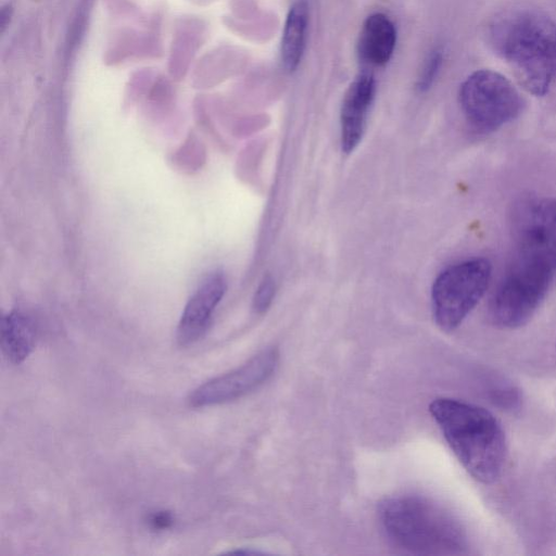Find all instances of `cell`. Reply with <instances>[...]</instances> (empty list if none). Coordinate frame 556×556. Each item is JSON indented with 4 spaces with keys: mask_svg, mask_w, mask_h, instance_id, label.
<instances>
[{
    "mask_svg": "<svg viewBox=\"0 0 556 556\" xmlns=\"http://www.w3.org/2000/svg\"><path fill=\"white\" fill-rule=\"evenodd\" d=\"M276 293V283L270 276L264 277L258 285L254 298L253 308L256 313H264L271 305Z\"/></svg>",
    "mask_w": 556,
    "mask_h": 556,
    "instance_id": "14",
    "label": "cell"
},
{
    "mask_svg": "<svg viewBox=\"0 0 556 556\" xmlns=\"http://www.w3.org/2000/svg\"><path fill=\"white\" fill-rule=\"evenodd\" d=\"M513 254L489 304L491 320L518 328L536 312L556 276V200L526 195L509 213Z\"/></svg>",
    "mask_w": 556,
    "mask_h": 556,
    "instance_id": "1",
    "label": "cell"
},
{
    "mask_svg": "<svg viewBox=\"0 0 556 556\" xmlns=\"http://www.w3.org/2000/svg\"><path fill=\"white\" fill-rule=\"evenodd\" d=\"M490 40L526 90L548 91L556 75V24L548 16L532 9L505 12L492 22Z\"/></svg>",
    "mask_w": 556,
    "mask_h": 556,
    "instance_id": "3",
    "label": "cell"
},
{
    "mask_svg": "<svg viewBox=\"0 0 556 556\" xmlns=\"http://www.w3.org/2000/svg\"><path fill=\"white\" fill-rule=\"evenodd\" d=\"M375 90L374 76L362 74L344 94L340 114L341 148L344 153L353 152L363 138Z\"/></svg>",
    "mask_w": 556,
    "mask_h": 556,
    "instance_id": "9",
    "label": "cell"
},
{
    "mask_svg": "<svg viewBox=\"0 0 556 556\" xmlns=\"http://www.w3.org/2000/svg\"><path fill=\"white\" fill-rule=\"evenodd\" d=\"M429 412L454 455L477 481L491 484L502 475L507 444L500 421L488 409L451 397H437Z\"/></svg>",
    "mask_w": 556,
    "mask_h": 556,
    "instance_id": "2",
    "label": "cell"
},
{
    "mask_svg": "<svg viewBox=\"0 0 556 556\" xmlns=\"http://www.w3.org/2000/svg\"><path fill=\"white\" fill-rule=\"evenodd\" d=\"M36 331L33 321L21 312H11L1 320V346L13 364L24 362L35 346Z\"/></svg>",
    "mask_w": 556,
    "mask_h": 556,
    "instance_id": "11",
    "label": "cell"
},
{
    "mask_svg": "<svg viewBox=\"0 0 556 556\" xmlns=\"http://www.w3.org/2000/svg\"><path fill=\"white\" fill-rule=\"evenodd\" d=\"M378 518L388 539L399 548L417 555L458 554L466 535L456 518L437 502L418 494L384 498Z\"/></svg>",
    "mask_w": 556,
    "mask_h": 556,
    "instance_id": "4",
    "label": "cell"
},
{
    "mask_svg": "<svg viewBox=\"0 0 556 556\" xmlns=\"http://www.w3.org/2000/svg\"><path fill=\"white\" fill-rule=\"evenodd\" d=\"M307 23V1L296 0L289 10L281 38V60L289 72L298 67L303 56Z\"/></svg>",
    "mask_w": 556,
    "mask_h": 556,
    "instance_id": "12",
    "label": "cell"
},
{
    "mask_svg": "<svg viewBox=\"0 0 556 556\" xmlns=\"http://www.w3.org/2000/svg\"><path fill=\"white\" fill-rule=\"evenodd\" d=\"M395 41L396 31L390 18L382 13L371 14L358 36V56L367 65L383 66L392 56Z\"/></svg>",
    "mask_w": 556,
    "mask_h": 556,
    "instance_id": "10",
    "label": "cell"
},
{
    "mask_svg": "<svg viewBox=\"0 0 556 556\" xmlns=\"http://www.w3.org/2000/svg\"><path fill=\"white\" fill-rule=\"evenodd\" d=\"M483 257L458 262L435 278L431 289L433 319L443 331L456 329L481 300L491 279Z\"/></svg>",
    "mask_w": 556,
    "mask_h": 556,
    "instance_id": "5",
    "label": "cell"
},
{
    "mask_svg": "<svg viewBox=\"0 0 556 556\" xmlns=\"http://www.w3.org/2000/svg\"><path fill=\"white\" fill-rule=\"evenodd\" d=\"M226 288V279L220 271H214L202 280L186 304L178 324L177 341L181 346H188L203 336Z\"/></svg>",
    "mask_w": 556,
    "mask_h": 556,
    "instance_id": "8",
    "label": "cell"
},
{
    "mask_svg": "<svg viewBox=\"0 0 556 556\" xmlns=\"http://www.w3.org/2000/svg\"><path fill=\"white\" fill-rule=\"evenodd\" d=\"M278 362V351L266 349L240 367L198 387L189 396V404L199 408L227 403L244 396L273 376Z\"/></svg>",
    "mask_w": 556,
    "mask_h": 556,
    "instance_id": "7",
    "label": "cell"
},
{
    "mask_svg": "<svg viewBox=\"0 0 556 556\" xmlns=\"http://www.w3.org/2000/svg\"><path fill=\"white\" fill-rule=\"evenodd\" d=\"M442 62L443 52L441 49H435L429 54L417 81V88L420 92L427 91L432 86L441 68Z\"/></svg>",
    "mask_w": 556,
    "mask_h": 556,
    "instance_id": "13",
    "label": "cell"
},
{
    "mask_svg": "<svg viewBox=\"0 0 556 556\" xmlns=\"http://www.w3.org/2000/svg\"><path fill=\"white\" fill-rule=\"evenodd\" d=\"M459 104L468 124L482 134L514 121L523 106L514 85L490 70L477 71L466 78L459 89Z\"/></svg>",
    "mask_w": 556,
    "mask_h": 556,
    "instance_id": "6",
    "label": "cell"
},
{
    "mask_svg": "<svg viewBox=\"0 0 556 556\" xmlns=\"http://www.w3.org/2000/svg\"><path fill=\"white\" fill-rule=\"evenodd\" d=\"M149 522L153 529H166L172 525L173 518L169 513L157 511L151 515Z\"/></svg>",
    "mask_w": 556,
    "mask_h": 556,
    "instance_id": "15",
    "label": "cell"
}]
</instances>
